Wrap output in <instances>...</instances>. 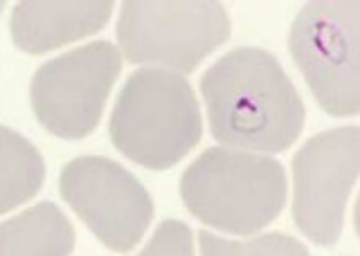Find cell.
<instances>
[{
	"label": "cell",
	"instance_id": "6da1fadb",
	"mask_svg": "<svg viewBox=\"0 0 360 256\" xmlns=\"http://www.w3.org/2000/svg\"><path fill=\"white\" fill-rule=\"evenodd\" d=\"M212 137L228 149L281 153L302 135L307 108L275 54L236 48L200 79Z\"/></svg>",
	"mask_w": 360,
	"mask_h": 256
},
{
	"label": "cell",
	"instance_id": "3957f363",
	"mask_svg": "<svg viewBox=\"0 0 360 256\" xmlns=\"http://www.w3.org/2000/svg\"><path fill=\"white\" fill-rule=\"evenodd\" d=\"M108 133L131 162L151 171L172 169L202 137L194 88L178 72L135 70L112 108Z\"/></svg>",
	"mask_w": 360,
	"mask_h": 256
},
{
	"label": "cell",
	"instance_id": "52a82bcc",
	"mask_svg": "<svg viewBox=\"0 0 360 256\" xmlns=\"http://www.w3.org/2000/svg\"><path fill=\"white\" fill-rule=\"evenodd\" d=\"M360 173V126L322 130L292 158V220L320 248L338 243Z\"/></svg>",
	"mask_w": 360,
	"mask_h": 256
},
{
	"label": "cell",
	"instance_id": "5bb4252c",
	"mask_svg": "<svg viewBox=\"0 0 360 256\" xmlns=\"http://www.w3.org/2000/svg\"><path fill=\"white\" fill-rule=\"evenodd\" d=\"M5 5H7V3H5V0H0V14H3V9H5Z\"/></svg>",
	"mask_w": 360,
	"mask_h": 256
},
{
	"label": "cell",
	"instance_id": "5b68a950",
	"mask_svg": "<svg viewBox=\"0 0 360 256\" xmlns=\"http://www.w3.org/2000/svg\"><path fill=\"white\" fill-rule=\"evenodd\" d=\"M288 50L324 113H360V3L318 0L304 5L290 25Z\"/></svg>",
	"mask_w": 360,
	"mask_h": 256
},
{
	"label": "cell",
	"instance_id": "9c48e42d",
	"mask_svg": "<svg viewBox=\"0 0 360 256\" xmlns=\"http://www.w3.org/2000/svg\"><path fill=\"white\" fill-rule=\"evenodd\" d=\"M112 0L84 3H41L25 0L11 12L9 29L14 46L30 54L63 48L72 41L97 34L112 14Z\"/></svg>",
	"mask_w": 360,
	"mask_h": 256
},
{
	"label": "cell",
	"instance_id": "4fadbf2b",
	"mask_svg": "<svg viewBox=\"0 0 360 256\" xmlns=\"http://www.w3.org/2000/svg\"><path fill=\"white\" fill-rule=\"evenodd\" d=\"M138 256H194V234L180 220H162Z\"/></svg>",
	"mask_w": 360,
	"mask_h": 256
},
{
	"label": "cell",
	"instance_id": "7c38bea8",
	"mask_svg": "<svg viewBox=\"0 0 360 256\" xmlns=\"http://www.w3.org/2000/svg\"><path fill=\"white\" fill-rule=\"evenodd\" d=\"M200 256H309L307 245L284 231L259 234L248 241L221 238L212 231H198Z\"/></svg>",
	"mask_w": 360,
	"mask_h": 256
},
{
	"label": "cell",
	"instance_id": "8fae6325",
	"mask_svg": "<svg viewBox=\"0 0 360 256\" xmlns=\"http://www.w3.org/2000/svg\"><path fill=\"white\" fill-rule=\"evenodd\" d=\"M45 160L20 133L0 126V216L16 209L41 191Z\"/></svg>",
	"mask_w": 360,
	"mask_h": 256
},
{
	"label": "cell",
	"instance_id": "30bf717a",
	"mask_svg": "<svg viewBox=\"0 0 360 256\" xmlns=\"http://www.w3.org/2000/svg\"><path fill=\"white\" fill-rule=\"evenodd\" d=\"M75 227L54 203H39L0 222V256H70Z\"/></svg>",
	"mask_w": 360,
	"mask_h": 256
},
{
	"label": "cell",
	"instance_id": "7a4b0ae2",
	"mask_svg": "<svg viewBox=\"0 0 360 256\" xmlns=\"http://www.w3.org/2000/svg\"><path fill=\"white\" fill-rule=\"evenodd\" d=\"M180 196L205 225L252 236L284 211L288 182L281 162L266 153L214 147L187 166Z\"/></svg>",
	"mask_w": 360,
	"mask_h": 256
},
{
	"label": "cell",
	"instance_id": "277c9868",
	"mask_svg": "<svg viewBox=\"0 0 360 256\" xmlns=\"http://www.w3.org/2000/svg\"><path fill=\"white\" fill-rule=\"evenodd\" d=\"M230 32L228 9L214 0H127L117 18V43L124 59L178 74L194 72L230 39Z\"/></svg>",
	"mask_w": 360,
	"mask_h": 256
},
{
	"label": "cell",
	"instance_id": "8992f818",
	"mask_svg": "<svg viewBox=\"0 0 360 256\" xmlns=\"http://www.w3.org/2000/svg\"><path fill=\"white\" fill-rule=\"evenodd\" d=\"M122 72V54L108 41H95L45 61L30 83L32 110L41 126L61 140L93 133Z\"/></svg>",
	"mask_w": 360,
	"mask_h": 256
},
{
	"label": "cell",
	"instance_id": "ba28073f",
	"mask_svg": "<svg viewBox=\"0 0 360 256\" xmlns=\"http://www.w3.org/2000/svg\"><path fill=\"white\" fill-rule=\"evenodd\" d=\"M59 191L86 227L117 254L140 245L153 220V200L144 184L120 162L101 155L68 162Z\"/></svg>",
	"mask_w": 360,
	"mask_h": 256
}]
</instances>
